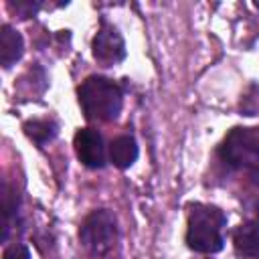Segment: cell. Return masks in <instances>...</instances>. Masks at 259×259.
Masks as SVG:
<instances>
[{
  "instance_id": "cell-1",
  "label": "cell",
  "mask_w": 259,
  "mask_h": 259,
  "mask_svg": "<svg viewBox=\"0 0 259 259\" xmlns=\"http://www.w3.org/2000/svg\"><path fill=\"white\" fill-rule=\"evenodd\" d=\"M227 225V217L219 206L212 204H190L188 210V229H186V245L196 253H219L225 247L223 229Z\"/></svg>"
},
{
  "instance_id": "cell-2",
  "label": "cell",
  "mask_w": 259,
  "mask_h": 259,
  "mask_svg": "<svg viewBox=\"0 0 259 259\" xmlns=\"http://www.w3.org/2000/svg\"><path fill=\"white\" fill-rule=\"evenodd\" d=\"M79 105L87 119L113 121L117 119L123 105V91L111 79L91 75L77 89Z\"/></svg>"
},
{
  "instance_id": "cell-3",
  "label": "cell",
  "mask_w": 259,
  "mask_h": 259,
  "mask_svg": "<svg viewBox=\"0 0 259 259\" xmlns=\"http://www.w3.org/2000/svg\"><path fill=\"white\" fill-rule=\"evenodd\" d=\"M219 156L231 168L259 166V127H233L219 146Z\"/></svg>"
},
{
  "instance_id": "cell-4",
  "label": "cell",
  "mask_w": 259,
  "mask_h": 259,
  "mask_svg": "<svg viewBox=\"0 0 259 259\" xmlns=\"http://www.w3.org/2000/svg\"><path fill=\"white\" fill-rule=\"evenodd\" d=\"M115 239H117V221L115 214L107 208L91 210L81 223L79 241L93 255L107 253L115 245Z\"/></svg>"
},
{
  "instance_id": "cell-5",
  "label": "cell",
  "mask_w": 259,
  "mask_h": 259,
  "mask_svg": "<svg viewBox=\"0 0 259 259\" xmlns=\"http://www.w3.org/2000/svg\"><path fill=\"white\" fill-rule=\"evenodd\" d=\"M91 53H93V59L97 63H101L103 67H111L115 63L123 61L125 59V42H123L121 32L107 20H101L99 30L91 42Z\"/></svg>"
},
{
  "instance_id": "cell-6",
  "label": "cell",
  "mask_w": 259,
  "mask_h": 259,
  "mask_svg": "<svg viewBox=\"0 0 259 259\" xmlns=\"http://www.w3.org/2000/svg\"><path fill=\"white\" fill-rule=\"evenodd\" d=\"M73 146H75V154L83 166H87L91 170L105 166V146H103V138L97 130H93V127L79 130L75 134Z\"/></svg>"
},
{
  "instance_id": "cell-7",
  "label": "cell",
  "mask_w": 259,
  "mask_h": 259,
  "mask_svg": "<svg viewBox=\"0 0 259 259\" xmlns=\"http://www.w3.org/2000/svg\"><path fill=\"white\" fill-rule=\"evenodd\" d=\"M233 245L241 257H259V221H245L233 231Z\"/></svg>"
},
{
  "instance_id": "cell-8",
  "label": "cell",
  "mask_w": 259,
  "mask_h": 259,
  "mask_svg": "<svg viewBox=\"0 0 259 259\" xmlns=\"http://www.w3.org/2000/svg\"><path fill=\"white\" fill-rule=\"evenodd\" d=\"M24 53L22 34L10 24H2L0 28V61L4 69H10Z\"/></svg>"
},
{
  "instance_id": "cell-9",
  "label": "cell",
  "mask_w": 259,
  "mask_h": 259,
  "mask_svg": "<svg viewBox=\"0 0 259 259\" xmlns=\"http://www.w3.org/2000/svg\"><path fill=\"white\" fill-rule=\"evenodd\" d=\"M138 154H140V148H138V142L132 136H117L109 144V160L119 170L130 168L138 160Z\"/></svg>"
},
{
  "instance_id": "cell-10",
  "label": "cell",
  "mask_w": 259,
  "mask_h": 259,
  "mask_svg": "<svg viewBox=\"0 0 259 259\" xmlns=\"http://www.w3.org/2000/svg\"><path fill=\"white\" fill-rule=\"evenodd\" d=\"M24 134L34 142V144H38V146H45V144H49L51 140H55V136H57V123L53 121V119H30V121H26L24 125Z\"/></svg>"
},
{
  "instance_id": "cell-11",
  "label": "cell",
  "mask_w": 259,
  "mask_h": 259,
  "mask_svg": "<svg viewBox=\"0 0 259 259\" xmlns=\"http://www.w3.org/2000/svg\"><path fill=\"white\" fill-rule=\"evenodd\" d=\"M16 208H18V194H16L8 184H4V194H2V210H4V235H2V239H4V241L8 239L10 221L14 219Z\"/></svg>"
},
{
  "instance_id": "cell-12",
  "label": "cell",
  "mask_w": 259,
  "mask_h": 259,
  "mask_svg": "<svg viewBox=\"0 0 259 259\" xmlns=\"http://www.w3.org/2000/svg\"><path fill=\"white\" fill-rule=\"evenodd\" d=\"M4 259H30V251H28L26 245L14 243V245L6 247V251H4Z\"/></svg>"
},
{
  "instance_id": "cell-13",
  "label": "cell",
  "mask_w": 259,
  "mask_h": 259,
  "mask_svg": "<svg viewBox=\"0 0 259 259\" xmlns=\"http://www.w3.org/2000/svg\"><path fill=\"white\" fill-rule=\"evenodd\" d=\"M12 6V4H10ZM12 8H16L22 16H32L36 10H38V4H32V2H26V4H22V2H16V6H12Z\"/></svg>"
},
{
  "instance_id": "cell-14",
  "label": "cell",
  "mask_w": 259,
  "mask_h": 259,
  "mask_svg": "<svg viewBox=\"0 0 259 259\" xmlns=\"http://www.w3.org/2000/svg\"><path fill=\"white\" fill-rule=\"evenodd\" d=\"M249 176H251V182H253L255 186H259V166H255V168H251V172H249Z\"/></svg>"
}]
</instances>
